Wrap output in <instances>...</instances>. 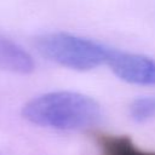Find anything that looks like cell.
Instances as JSON below:
<instances>
[{
  "label": "cell",
  "mask_w": 155,
  "mask_h": 155,
  "mask_svg": "<svg viewBox=\"0 0 155 155\" xmlns=\"http://www.w3.org/2000/svg\"><path fill=\"white\" fill-rule=\"evenodd\" d=\"M107 64L125 82L139 86H155V58L111 48Z\"/></svg>",
  "instance_id": "3"
},
{
  "label": "cell",
  "mask_w": 155,
  "mask_h": 155,
  "mask_svg": "<svg viewBox=\"0 0 155 155\" xmlns=\"http://www.w3.org/2000/svg\"><path fill=\"white\" fill-rule=\"evenodd\" d=\"M22 115L39 127L73 132L96 127L102 120V108L85 93L61 90L31 98L23 105Z\"/></svg>",
  "instance_id": "1"
},
{
  "label": "cell",
  "mask_w": 155,
  "mask_h": 155,
  "mask_svg": "<svg viewBox=\"0 0 155 155\" xmlns=\"http://www.w3.org/2000/svg\"><path fill=\"white\" fill-rule=\"evenodd\" d=\"M38 51L51 62L68 69L86 71L107 64L111 48L80 35L50 31L36 38Z\"/></svg>",
  "instance_id": "2"
},
{
  "label": "cell",
  "mask_w": 155,
  "mask_h": 155,
  "mask_svg": "<svg viewBox=\"0 0 155 155\" xmlns=\"http://www.w3.org/2000/svg\"><path fill=\"white\" fill-rule=\"evenodd\" d=\"M0 69L8 73L28 75L35 69L31 54L19 44L0 33Z\"/></svg>",
  "instance_id": "4"
},
{
  "label": "cell",
  "mask_w": 155,
  "mask_h": 155,
  "mask_svg": "<svg viewBox=\"0 0 155 155\" xmlns=\"http://www.w3.org/2000/svg\"><path fill=\"white\" fill-rule=\"evenodd\" d=\"M128 113L134 122L144 124L155 119V96L138 97L130 104Z\"/></svg>",
  "instance_id": "5"
}]
</instances>
